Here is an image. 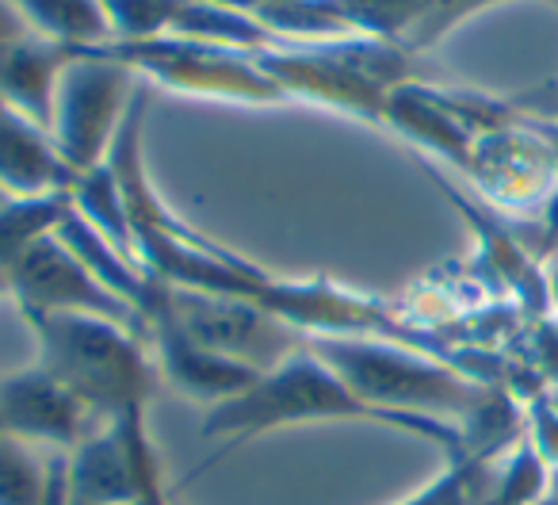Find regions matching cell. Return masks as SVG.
<instances>
[{
  "instance_id": "cell-11",
  "label": "cell",
  "mask_w": 558,
  "mask_h": 505,
  "mask_svg": "<svg viewBox=\"0 0 558 505\" xmlns=\"http://www.w3.org/2000/svg\"><path fill=\"white\" fill-rule=\"evenodd\" d=\"M77 50L81 47H62V43L43 39V35H27L9 55V62L0 65V104L50 131L58 81Z\"/></svg>"
},
{
  "instance_id": "cell-13",
  "label": "cell",
  "mask_w": 558,
  "mask_h": 505,
  "mask_svg": "<svg viewBox=\"0 0 558 505\" xmlns=\"http://www.w3.org/2000/svg\"><path fill=\"white\" fill-rule=\"evenodd\" d=\"M73 215V192L35 195V200H9L0 195V280L12 265L32 253L39 241L62 230Z\"/></svg>"
},
{
  "instance_id": "cell-8",
  "label": "cell",
  "mask_w": 558,
  "mask_h": 505,
  "mask_svg": "<svg viewBox=\"0 0 558 505\" xmlns=\"http://www.w3.org/2000/svg\"><path fill=\"white\" fill-rule=\"evenodd\" d=\"M100 429L104 421H96L88 406L43 364L0 375V433L47 456H70Z\"/></svg>"
},
{
  "instance_id": "cell-19",
  "label": "cell",
  "mask_w": 558,
  "mask_h": 505,
  "mask_svg": "<svg viewBox=\"0 0 558 505\" xmlns=\"http://www.w3.org/2000/svg\"><path fill=\"white\" fill-rule=\"evenodd\" d=\"M550 398H555V406H558V395H550Z\"/></svg>"
},
{
  "instance_id": "cell-18",
  "label": "cell",
  "mask_w": 558,
  "mask_h": 505,
  "mask_svg": "<svg viewBox=\"0 0 558 505\" xmlns=\"http://www.w3.org/2000/svg\"><path fill=\"white\" fill-rule=\"evenodd\" d=\"M535 505H558V479H550V486H547V494L539 497Z\"/></svg>"
},
{
  "instance_id": "cell-7",
  "label": "cell",
  "mask_w": 558,
  "mask_h": 505,
  "mask_svg": "<svg viewBox=\"0 0 558 505\" xmlns=\"http://www.w3.org/2000/svg\"><path fill=\"white\" fill-rule=\"evenodd\" d=\"M0 291L16 299L24 318L32 314H96V318L123 322V326L146 334L138 314L119 296H111L58 233H50L20 265H12L0 280Z\"/></svg>"
},
{
  "instance_id": "cell-14",
  "label": "cell",
  "mask_w": 558,
  "mask_h": 505,
  "mask_svg": "<svg viewBox=\"0 0 558 505\" xmlns=\"http://www.w3.org/2000/svg\"><path fill=\"white\" fill-rule=\"evenodd\" d=\"M27 27L62 47H108L111 24L100 0H9Z\"/></svg>"
},
{
  "instance_id": "cell-17",
  "label": "cell",
  "mask_w": 558,
  "mask_h": 505,
  "mask_svg": "<svg viewBox=\"0 0 558 505\" xmlns=\"http://www.w3.org/2000/svg\"><path fill=\"white\" fill-rule=\"evenodd\" d=\"M27 35H35V32L20 20V12L12 9L9 0H0V65L9 62V55L27 39Z\"/></svg>"
},
{
  "instance_id": "cell-4",
  "label": "cell",
  "mask_w": 558,
  "mask_h": 505,
  "mask_svg": "<svg viewBox=\"0 0 558 505\" xmlns=\"http://www.w3.org/2000/svg\"><path fill=\"white\" fill-rule=\"evenodd\" d=\"M146 318H169L195 345L226 360H238L260 375L306 349L303 329H295L279 314L264 311L248 299L177 288V284H165L161 276H157L149 303L142 306V326Z\"/></svg>"
},
{
  "instance_id": "cell-6",
  "label": "cell",
  "mask_w": 558,
  "mask_h": 505,
  "mask_svg": "<svg viewBox=\"0 0 558 505\" xmlns=\"http://www.w3.org/2000/svg\"><path fill=\"white\" fill-rule=\"evenodd\" d=\"M108 50L123 65H131L146 85L157 81V85H169L177 93L241 100V104L288 100L276 88V81L245 50L180 39V35H165V39H149V43H108Z\"/></svg>"
},
{
  "instance_id": "cell-9",
  "label": "cell",
  "mask_w": 558,
  "mask_h": 505,
  "mask_svg": "<svg viewBox=\"0 0 558 505\" xmlns=\"http://www.w3.org/2000/svg\"><path fill=\"white\" fill-rule=\"evenodd\" d=\"M146 341L154 349L165 387H177L180 395L192 398V402H203L207 410L226 402V398L241 395L260 375L253 368L238 364V360H226L218 352L195 345L169 318H146Z\"/></svg>"
},
{
  "instance_id": "cell-12",
  "label": "cell",
  "mask_w": 558,
  "mask_h": 505,
  "mask_svg": "<svg viewBox=\"0 0 558 505\" xmlns=\"http://www.w3.org/2000/svg\"><path fill=\"white\" fill-rule=\"evenodd\" d=\"M0 505H65V456L0 433Z\"/></svg>"
},
{
  "instance_id": "cell-2",
  "label": "cell",
  "mask_w": 558,
  "mask_h": 505,
  "mask_svg": "<svg viewBox=\"0 0 558 505\" xmlns=\"http://www.w3.org/2000/svg\"><path fill=\"white\" fill-rule=\"evenodd\" d=\"M39 364L88 406L96 421L138 413L165 387L146 334L96 314H32Z\"/></svg>"
},
{
  "instance_id": "cell-3",
  "label": "cell",
  "mask_w": 558,
  "mask_h": 505,
  "mask_svg": "<svg viewBox=\"0 0 558 505\" xmlns=\"http://www.w3.org/2000/svg\"><path fill=\"white\" fill-rule=\"evenodd\" d=\"M314 421H372V425H390L413 436L405 421L372 410L333 368H326L311 349H303L271 372L256 375L241 395L210 406L207 421H203V441L218 444V452L195 474L210 471L218 459L233 456L238 444L276 433V429L314 425Z\"/></svg>"
},
{
  "instance_id": "cell-16",
  "label": "cell",
  "mask_w": 558,
  "mask_h": 505,
  "mask_svg": "<svg viewBox=\"0 0 558 505\" xmlns=\"http://www.w3.org/2000/svg\"><path fill=\"white\" fill-rule=\"evenodd\" d=\"M527 444L539 452L543 464L558 467V406L555 398H539L527 413Z\"/></svg>"
},
{
  "instance_id": "cell-15",
  "label": "cell",
  "mask_w": 558,
  "mask_h": 505,
  "mask_svg": "<svg viewBox=\"0 0 558 505\" xmlns=\"http://www.w3.org/2000/svg\"><path fill=\"white\" fill-rule=\"evenodd\" d=\"M111 24V43L165 39L177 27L187 0H100Z\"/></svg>"
},
{
  "instance_id": "cell-5",
  "label": "cell",
  "mask_w": 558,
  "mask_h": 505,
  "mask_svg": "<svg viewBox=\"0 0 558 505\" xmlns=\"http://www.w3.org/2000/svg\"><path fill=\"white\" fill-rule=\"evenodd\" d=\"M142 77L108 47H85L70 58L54 93L50 139L77 177L108 165L116 134L131 111Z\"/></svg>"
},
{
  "instance_id": "cell-10",
  "label": "cell",
  "mask_w": 558,
  "mask_h": 505,
  "mask_svg": "<svg viewBox=\"0 0 558 505\" xmlns=\"http://www.w3.org/2000/svg\"><path fill=\"white\" fill-rule=\"evenodd\" d=\"M77 172L62 161L47 127L0 104V195L35 200V195L73 192Z\"/></svg>"
},
{
  "instance_id": "cell-1",
  "label": "cell",
  "mask_w": 558,
  "mask_h": 505,
  "mask_svg": "<svg viewBox=\"0 0 558 505\" xmlns=\"http://www.w3.org/2000/svg\"><path fill=\"white\" fill-rule=\"evenodd\" d=\"M306 349L333 368L372 410L405 421L413 436L440 444L451 459L466 452L463 429L474 425L501 395L456 360L387 337L306 334Z\"/></svg>"
}]
</instances>
